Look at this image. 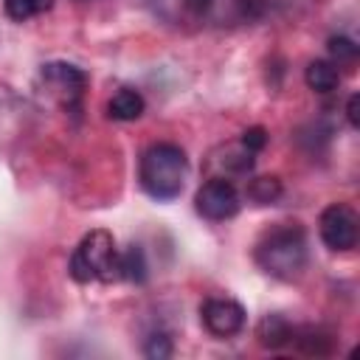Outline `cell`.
I'll return each instance as SVG.
<instances>
[{"label":"cell","instance_id":"1","mask_svg":"<svg viewBox=\"0 0 360 360\" xmlns=\"http://www.w3.org/2000/svg\"><path fill=\"white\" fill-rule=\"evenodd\" d=\"M307 231L298 222H278L270 231L262 233L256 242L253 259L262 273L278 278V281H292L304 273L307 267Z\"/></svg>","mask_w":360,"mask_h":360},{"label":"cell","instance_id":"2","mask_svg":"<svg viewBox=\"0 0 360 360\" xmlns=\"http://www.w3.org/2000/svg\"><path fill=\"white\" fill-rule=\"evenodd\" d=\"M186 177H188V158L177 143L160 141V143H152L141 155L138 180L152 200L169 202V200L180 197Z\"/></svg>","mask_w":360,"mask_h":360},{"label":"cell","instance_id":"3","mask_svg":"<svg viewBox=\"0 0 360 360\" xmlns=\"http://www.w3.org/2000/svg\"><path fill=\"white\" fill-rule=\"evenodd\" d=\"M118 248L110 231L104 228H93L90 233L82 236V242L76 245L68 273L73 281L79 284H90V281H118Z\"/></svg>","mask_w":360,"mask_h":360},{"label":"cell","instance_id":"4","mask_svg":"<svg viewBox=\"0 0 360 360\" xmlns=\"http://www.w3.org/2000/svg\"><path fill=\"white\" fill-rule=\"evenodd\" d=\"M37 84L53 104H59L68 112H79L87 90V73L70 62H45L39 68Z\"/></svg>","mask_w":360,"mask_h":360},{"label":"cell","instance_id":"5","mask_svg":"<svg viewBox=\"0 0 360 360\" xmlns=\"http://www.w3.org/2000/svg\"><path fill=\"white\" fill-rule=\"evenodd\" d=\"M194 205H197V214L200 217H205L211 222H225V219H231V217L239 214L242 200H239L236 186L228 177H211V180H205L197 188Z\"/></svg>","mask_w":360,"mask_h":360},{"label":"cell","instance_id":"6","mask_svg":"<svg viewBox=\"0 0 360 360\" xmlns=\"http://www.w3.org/2000/svg\"><path fill=\"white\" fill-rule=\"evenodd\" d=\"M318 233L321 242L335 250V253H346L357 245V214L352 205L346 202H332L321 211L318 219Z\"/></svg>","mask_w":360,"mask_h":360},{"label":"cell","instance_id":"7","mask_svg":"<svg viewBox=\"0 0 360 360\" xmlns=\"http://www.w3.org/2000/svg\"><path fill=\"white\" fill-rule=\"evenodd\" d=\"M245 307L228 295L205 298L200 307V321L214 338H233L245 326Z\"/></svg>","mask_w":360,"mask_h":360},{"label":"cell","instance_id":"8","mask_svg":"<svg viewBox=\"0 0 360 360\" xmlns=\"http://www.w3.org/2000/svg\"><path fill=\"white\" fill-rule=\"evenodd\" d=\"M152 8L172 25L180 22H202L208 17L211 0H152Z\"/></svg>","mask_w":360,"mask_h":360},{"label":"cell","instance_id":"9","mask_svg":"<svg viewBox=\"0 0 360 360\" xmlns=\"http://www.w3.org/2000/svg\"><path fill=\"white\" fill-rule=\"evenodd\" d=\"M290 346L301 349L304 354H318V357H323V354H332L335 338H332L326 329H321V326H292V340H290Z\"/></svg>","mask_w":360,"mask_h":360},{"label":"cell","instance_id":"10","mask_svg":"<svg viewBox=\"0 0 360 360\" xmlns=\"http://www.w3.org/2000/svg\"><path fill=\"white\" fill-rule=\"evenodd\" d=\"M256 338L267 349H284L292 340V323L284 315H276V312L273 315H264L259 321V326H256Z\"/></svg>","mask_w":360,"mask_h":360},{"label":"cell","instance_id":"11","mask_svg":"<svg viewBox=\"0 0 360 360\" xmlns=\"http://www.w3.org/2000/svg\"><path fill=\"white\" fill-rule=\"evenodd\" d=\"M143 110H146V101L132 87H121L118 93H112V98L107 104V115L112 121H135L143 115Z\"/></svg>","mask_w":360,"mask_h":360},{"label":"cell","instance_id":"12","mask_svg":"<svg viewBox=\"0 0 360 360\" xmlns=\"http://www.w3.org/2000/svg\"><path fill=\"white\" fill-rule=\"evenodd\" d=\"M304 79H307V87H309V90L326 96V93L338 90V84H340V70H338V65H335L332 59H315V62L307 65Z\"/></svg>","mask_w":360,"mask_h":360},{"label":"cell","instance_id":"13","mask_svg":"<svg viewBox=\"0 0 360 360\" xmlns=\"http://www.w3.org/2000/svg\"><path fill=\"white\" fill-rule=\"evenodd\" d=\"M146 276H149V264H146V253L141 245H129L127 250L118 253V278L143 284Z\"/></svg>","mask_w":360,"mask_h":360},{"label":"cell","instance_id":"14","mask_svg":"<svg viewBox=\"0 0 360 360\" xmlns=\"http://www.w3.org/2000/svg\"><path fill=\"white\" fill-rule=\"evenodd\" d=\"M281 197V180L276 174H264L248 183V200H253L256 205H270Z\"/></svg>","mask_w":360,"mask_h":360},{"label":"cell","instance_id":"15","mask_svg":"<svg viewBox=\"0 0 360 360\" xmlns=\"http://www.w3.org/2000/svg\"><path fill=\"white\" fill-rule=\"evenodd\" d=\"M225 172H233V174H248L253 169V152L245 149L242 143H231L222 149V158L217 160Z\"/></svg>","mask_w":360,"mask_h":360},{"label":"cell","instance_id":"16","mask_svg":"<svg viewBox=\"0 0 360 360\" xmlns=\"http://www.w3.org/2000/svg\"><path fill=\"white\" fill-rule=\"evenodd\" d=\"M51 8V0H6V14L14 22H25Z\"/></svg>","mask_w":360,"mask_h":360},{"label":"cell","instance_id":"17","mask_svg":"<svg viewBox=\"0 0 360 360\" xmlns=\"http://www.w3.org/2000/svg\"><path fill=\"white\" fill-rule=\"evenodd\" d=\"M326 48H329V56H332L335 65H352V62L357 59V45H354V39H349V37H343V34L329 37Z\"/></svg>","mask_w":360,"mask_h":360},{"label":"cell","instance_id":"18","mask_svg":"<svg viewBox=\"0 0 360 360\" xmlns=\"http://www.w3.org/2000/svg\"><path fill=\"white\" fill-rule=\"evenodd\" d=\"M172 352H174V343H172L169 332H152L143 340V354L149 360H166V357H172Z\"/></svg>","mask_w":360,"mask_h":360},{"label":"cell","instance_id":"19","mask_svg":"<svg viewBox=\"0 0 360 360\" xmlns=\"http://www.w3.org/2000/svg\"><path fill=\"white\" fill-rule=\"evenodd\" d=\"M239 143H242L245 149H250L253 155H256V152H262V149H264V143H267V132H264V127H248V129L242 132Z\"/></svg>","mask_w":360,"mask_h":360},{"label":"cell","instance_id":"20","mask_svg":"<svg viewBox=\"0 0 360 360\" xmlns=\"http://www.w3.org/2000/svg\"><path fill=\"white\" fill-rule=\"evenodd\" d=\"M357 104H360V96L357 93H352L349 96V101H346V118H349V124L357 129L360 127V118H357Z\"/></svg>","mask_w":360,"mask_h":360}]
</instances>
